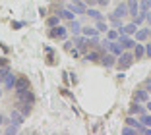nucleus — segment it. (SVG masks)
Masks as SVG:
<instances>
[{"label":"nucleus","instance_id":"18","mask_svg":"<svg viewBox=\"0 0 151 135\" xmlns=\"http://www.w3.org/2000/svg\"><path fill=\"white\" fill-rule=\"evenodd\" d=\"M68 29H70L74 35H78V33H81V23L78 21V19H70V23H68Z\"/></svg>","mask_w":151,"mask_h":135},{"label":"nucleus","instance_id":"31","mask_svg":"<svg viewBox=\"0 0 151 135\" xmlns=\"http://www.w3.org/2000/svg\"><path fill=\"white\" fill-rule=\"evenodd\" d=\"M149 8H151V0H142L139 2V10L142 12H149Z\"/></svg>","mask_w":151,"mask_h":135},{"label":"nucleus","instance_id":"35","mask_svg":"<svg viewBox=\"0 0 151 135\" xmlns=\"http://www.w3.org/2000/svg\"><path fill=\"white\" fill-rule=\"evenodd\" d=\"M143 46H145V56H147V58H151V43L143 44Z\"/></svg>","mask_w":151,"mask_h":135},{"label":"nucleus","instance_id":"28","mask_svg":"<svg viewBox=\"0 0 151 135\" xmlns=\"http://www.w3.org/2000/svg\"><path fill=\"white\" fill-rule=\"evenodd\" d=\"M126 124H128V126H132V127H136V129H138V126H139V120H136V118H134L132 114H130V116L126 118Z\"/></svg>","mask_w":151,"mask_h":135},{"label":"nucleus","instance_id":"30","mask_svg":"<svg viewBox=\"0 0 151 135\" xmlns=\"http://www.w3.org/2000/svg\"><path fill=\"white\" fill-rule=\"evenodd\" d=\"M118 35H120V33L116 29H109L107 31V39L109 41H116V39H118Z\"/></svg>","mask_w":151,"mask_h":135},{"label":"nucleus","instance_id":"6","mask_svg":"<svg viewBox=\"0 0 151 135\" xmlns=\"http://www.w3.org/2000/svg\"><path fill=\"white\" fill-rule=\"evenodd\" d=\"M134 100H138V102H147L149 100V91L147 89H136L134 91Z\"/></svg>","mask_w":151,"mask_h":135},{"label":"nucleus","instance_id":"12","mask_svg":"<svg viewBox=\"0 0 151 135\" xmlns=\"http://www.w3.org/2000/svg\"><path fill=\"white\" fill-rule=\"evenodd\" d=\"M126 6H128V16H132V18H136L139 12V2L138 0H128L126 2Z\"/></svg>","mask_w":151,"mask_h":135},{"label":"nucleus","instance_id":"10","mask_svg":"<svg viewBox=\"0 0 151 135\" xmlns=\"http://www.w3.org/2000/svg\"><path fill=\"white\" fill-rule=\"evenodd\" d=\"M136 31H138V25H136V21H132L128 25H122L118 29V33L120 35H136Z\"/></svg>","mask_w":151,"mask_h":135},{"label":"nucleus","instance_id":"42","mask_svg":"<svg viewBox=\"0 0 151 135\" xmlns=\"http://www.w3.org/2000/svg\"><path fill=\"white\" fill-rule=\"evenodd\" d=\"M145 108H147V110L151 112V100H147V102H145Z\"/></svg>","mask_w":151,"mask_h":135},{"label":"nucleus","instance_id":"27","mask_svg":"<svg viewBox=\"0 0 151 135\" xmlns=\"http://www.w3.org/2000/svg\"><path fill=\"white\" fill-rule=\"evenodd\" d=\"M139 122L143 124V126H147V127H151V114H142V116H139Z\"/></svg>","mask_w":151,"mask_h":135},{"label":"nucleus","instance_id":"39","mask_svg":"<svg viewBox=\"0 0 151 135\" xmlns=\"http://www.w3.org/2000/svg\"><path fill=\"white\" fill-rule=\"evenodd\" d=\"M2 66H8V58L0 56V68H2Z\"/></svg>","mask_w":151,"mask_h":135},{"label":"nucleus","instance_id":"9","mask_svg":"<svg viewBox=\"0 0 151 135\" xmlns=\"http://www.w3.org/2000/svg\"><path fill=\"white\" fill-rule=\"evenodd\" d=\"M128 114H132V116H142V114H145V108L139 104L138 100H134L132 104H130V108H128Z\"/></svg>","mask_w":151,"mask_h":135},{"label":"nucleus","instance_id":"38","mask_svg":"<svg viewBox=\"0 0 151 135\" xmlns=\"http://www.w3.org/2000/svg\"><path fill=\"white\" fill-rule=\"evenodd\" d=\"M70 54H72L74 58H78V56H80V50H78V48H72V50H70Z\"/></svg>","mask_w":151,"mask_h":135},{"label":"nucleus","instance_id":"32","mask_svg":"<svg viewBox=\"0 0 151 135\" xmlns=\"http://www.w3.org/2000/svg\"><path fill=\"white\" fill-rule=\"evenodd\" d=\"M8 74H10V68L8 66H2V68H0V79H4Z\"/></svg>","mask_w":151,"mask_h":135},{"label":"nucleus","instance_id":"14","mask_svg":"<svg viewBox=\"0 0 151 135\" xmlns=\"http://www.w3.org/2000/svg\"><path fill=\"white\" fill-rule=\"evenodd\" d=\"M16 108L27 118L29 114H31V110H33V104H29V102H19V100H18V102H16Z\"/></svg>","mask_w":151,"mask_h":135},{"label":"nucleus","instance_id":"20","mask_svg":"<svg viewBox=\"0 0 151 135\" xmlns=\"http://www.w3.org/2000/svg\"><path fill=\"white\" fill-rule=\"evenodd\" d=\"M99 31H97V27H81V35H85V37H95Z\"/></svg>","mask_w":151,"mask_h":135},{"label":"nucleus","instance_id":"45","mask_svg":"<svg viewBox=\"0 0 151 135\" xmlns=\"http://www.w3.org/2000/svg\"><path fill=\"white\" fill-rule=\"evenodd\" d=\"M0 96H2V91H0Z\"/></svg>","mask_w":151,"mask_h":135},{"label":"nucleus","instance_id":"44","mask_svg":"<svg viewBox=\"0 0 151 135\" xmlns=\"http://www.w3.org/2000/svg\"><path fill=\"white\" fill-rule=\"evenodd\" d=\"M147 21L151 23V10H149V12H147Z\"/></svg>","mask_w":151,"mask_h":135},{"label":"nucleus","instance_id":"22","mask_svg":"<svg viewBox=\"0 0 151 135\" xmlns=\"http://www.w3.org/2000/svg\"><path fill=\"white\" fill-rule=\"evenodd\" d=\"M60 19H62V18H60L58 14H56V16H50V18L47 19V27H54V25H60Z\"/></svg>","mask_w":151,"mask_h":135},{"label":"nucleus","instance_id":"41","mask_svg":"<svg viewBox=\"0 0 151 135\" xmlns=\"http://www.w3.org/2000/svg\"><path fill=\"white\" fill-rule=\"evenodd\" d=\"M6 122V118H4V114H0V126H2V124Z\"/></svg>","mask_w":151,"mask_h":135},{"label":"nucleus","instance_id":"25","mask_svg":"<svg viewBox=\"0 0 151 135\" xmlns=\"http://www.w3.org/2000/svg\"><path fill=\"white\" fill-rule=\"evenodd\" d=\"M18 131H19V126H18V124H14V122H10V126L4 129V133L6 135H12V133H18Z\"/></svg>","mask_w":151,"mask_h":135},{"label":"nucleus","instance_id":"43","mask_svg":"<svg viewBox=\"0 0 151 135\" xmlns=\"http://www.w3.org/2000/svg\"><path fill=\"white\" fill-rule=\"evenodd\" d=\"M83 2H85V4H89V6H91V4H95V0H83Z\"/></svg>","mask_w":151,"mask_h":135},{"label":"nucleus","instance_id":"4","mask_svg":"<svg viewBox=\"0 0 151 135\" xmlns=\"http://www.w3.org/2000/svg\"><path fill=\"white\" fill-rule=\"evenodd\" d=\"M68 8H70L74 14H85L87 12V6H85L83 0H72L70 4H68Z\"/></svg>","mask_w":151,"mask_h":135},{"label":"nucleus","instance_id":"21","mask_svg":"<svg viewBox=\"0 0 151 135\" xmlns=\"http://www.w3.org/2000/svg\"><path fill=\"white\" fill-rule=\"evenodd\" d=\"M58 16H60V18H62V19H68V21H70V19H76V18H74V14H72V10H70V8H66V10H60V12H58Z\"/></svg>","mask_w":151,"mask_h":135},{"label":"nucleus","instance_id":"37","mask_svg":"<svg viewBox=\"0 0 151 135\" xmlns=\"http://www.w3.org/2000/svg\"><path fill=\"white\" fill-rule=\"evenodd\" d=\"M95 4H99V6H103V8H105V6L109 4V0H95Z\"/></svg>","mask_w":151,"mask_h":135},{"label":"nucleus","instance_id":"2","mask_svg":"<svg viewBox=\"0 0 151 135\" xmlns=\"http://www.w3.org/2000/svg\"><path fill=\"white\" fill-rule=\"evenodd\" d=\"M49 37H50V39L66 41V37H68V27H64V25H54V27H49Z\"/></svg>","mask_w":151,"mask_h":135},{"label":"nucleus","instance_id":"26","mask_svg":"<svg viewBox=\"0 0 151 135\" xmlns=\"http://www.w3.org/2000/svg\"><path fill=\"white\" fill-rule=\"evenodd\" d=\"M99 44H101V43H99V37L97 35H95V37H87V46L89 48H97Z\"/></svg>","mask_w":151,"mask_h":135},{"label":"nucleus","instance_id":"17","mask_svg":"<svg viewBox=\"0 0 151 135\" xmlns=\"http://www.w3.org/2000/svg\"><path fill=\"white\" fill-rule=\"evenodd\" d=\"M101 56H103V50H91V52L85 54V60L87 62H97V60H101Z\"/></svg>","mask_w":151,"mask_h":135},{"label":"nucleus","instance_id":"1","mask_svg":"<svg viewBox=\"0 0 151 135\" xmlns=\"http://www.w3.org/2000/svg\"><path fill=\"white\" fill-rule=\"evenodd\" d=\"M118 58H120V60L116 62V66H118V70H120V71L128 70L130 66L134 64V60H136V58H134V52H126V50H124L122 54H120Z\"/></svg>","mask_w":151,"mask_h":135},{"label":"nucleus","instance_id":"24","mask_svg":"<svg viewBox=\"0 0 151 135\" xmlns=\"http://www.w3.org/2000/svg\"><path fill=\"white\" fill-rule=\"evenodd\" d=\"M85 16H89V18H93V19H103L101 12H99V10H93V8H87V12H85Z\"/></svg>","mask_w":151,"mask_h":135},{"label":"nucleus","instance_id":"13","mask_svg":"<svg viewBox=\"0 0 151 135\" xmlns=\"http://www.w3.org/2000/svg\"><path fill=\"white\" fill-rule=\"evenodd\" d=\"M23 120H25V116H23V114L19 112L18 108H14L12 112H10V122H14V124H18V126H22Z\"/></svg>","mask_w":151,"mask_h":135},{"label":"nucleus","instance_id":"33","mask_svg":"<svg viewBox=\"0 0 151 135\" xmlns=\"http://www.w3.org/2000/svg\"><path fill=\"white\" fill-rule=\"evenodd\" d=\"M136 131H138V129H136V127L128 126V127H124V129H122V133H124V135H134V133H136Z\"/></svg>","mask_w":151,"mask_h":135},{"label":"nucleus","instance_id":"19","mask_svg":"<svg viewBox=\"0 0 151 135\" xmlns=\"http://www.w3.org/2000/svg\"><path fill=\"white\" fill-rule=\"evenodd\" d=\"M45 52H47V64L49 66H54L56 64V60H54V50L50 46H45Z\"/></svg>","mask_w":151,"mask_h":135},{"label":"nucleus","instance_id":"15","mask_svg":"<svg viewBox=\"0 0 151 135\" xmlns=\"http://www.w3.org/2000/svg\"><path fill=\"white\" fill-rule=\"evenodd\" d=\"M16 79H18V75H14L12 71H10V74L4 77V87L8 89V91H10V89H14V87H16Z\"/></svg>","mask_w":151,"mask_h":135},{"label":"nucleus","instance_id":"16","mask_svg":"<svg viewBox=\"0 0 151 135\" xmlns=\"http://www.w3.org/2000/svg\"><path fill=\"white\" fill-rule=\"evenodd\" d=\"M134 58H136V60H143V58H145V46H143V44L136 43V46H134Z\"/></svg>","mask_w":151,"mask_h":135},{"label":"nucleus","instance_id":"23","mask_svg":"<svg viewBox=\"0 0 151 135\" xmlns=\"http://www.w3.org/2000/svg\"><path fill=\"white\" fill-rule=\"evenodd\" d=\"M149 37V29H138L136 31V41H145Z\"/></svg>","mask_w":151,"mask_h":135},{"label":"nucleus","instance_id":"3","mask_svg":"<svg viewBox=\"0 0 151 135\" xmlns=\"http://www.w3.org/2000/svg\"><path fill=\"white\" fill-rule=\"evenodd\" d=\"M16 96H18L19 102H29V104H35V95H33V91H29V89L16 93Z\"/></svg>","mask_w":151,"mask_h":135},{"label":"nucleus","instance_id":"34","mask_svg":"<svg viewBox=\"0 0 151 135\" xmlns=\"http://www.w3.org/2000/svg\"><path fill=\"white\" fill-rule=\"evenodd\" d=\"M23 25H25L23 21H12V29H22Z\"/></svg>","mask_w":151,"mask_h":135},{"label":"nucleus","instance_id":"29","mask_svg":"<svg viewBox=\"0 0 151 135\" xmlns=\"http://www.w3.org/2000/svg\"><path fill=\"white\" fill-rule=\"evenodd\" d=\"M97 31H99V33H107V31H109L107 23L103 21V19H97Z\"/></svg>","mask_w":151,"mask_h":135},{"label":"nucleus","instance_id":"8","mask_svg":"<svg viewBox=\"0 0 151 135\" xmlns=\"http://www.w3.org/2000/svg\"><path fill=\"white\" fill-rule=\"evenodd\" d=\"M116 58H118V56H114V54L111 52V54H103L99 62H101L105 68H112V66H116Z\"/></svg>","mask_w":151,"mask_h":135},{"label":"nucleus","instance_id":"11","mask_svg":"<svg viewBox=\"0 0 151 135\" xmlns=\"http://www.w3.org/2000/svg\"><path fill=\"white\" fill-rule=\"evenodd\" d=\"M111 16H114V18H118V19L126 18V16H128V6H126V2H122V4L116 6V10L111 14Z\"/></svg>","mask_w":151,"mask_h":135},{"label":"nucleus","instance_id":"5","mask_svg":"<svg viewBox=\"0 0 151 135\" xmlns=\"http://www.w3.org/2000/svg\"><path fill=\"white\" fill-rule=\"evenodd\" d=\"M25 89H29V79H27L25 75H19V77L16 79V87H14V91L19 93V91H25Z\"/></svg>","mask_w":151,"mask_h":135},{"label":"nucleus","instance_id":"40","mask_svg":"<svg viewBox=\"0 0 151 135\" xmlns=\"http://www.w3.org/2000/svg\"><path fill=\"white\" fill-rule=\"evenodd\" d=\"M39 14L41 16H47V8H39Z\"/></svg>","mask_w":151,"mask_h":135},{"label":"nucleus","instance_id":"36","mask_svg":"<svg viewBox=\"0 0 151 135\" xmlns=\"http://www.w3.org/2000/svg\"><path fill=\"white\" fill-rule=\"evenodd\" d=\"M72 44H74L72 41H66V43H64V50H68V52H70V50H72Z\"/></svg>","mask_w":151,"mask_h":135},{"label":"nucleus","instance_id":"7","mask_svg":"<svg viewBox=\"0 0 151 135\" xmlns=\"http://www.w3.org/2000/svg\"><path fill=\"white\" fill-rule=\"evenodd\" d=\"M118 43L124 46V50H132L136 46V41L130 39V35H118Z\"/></svg>","mask_w":151,"mask_h":135}]
</instances>
